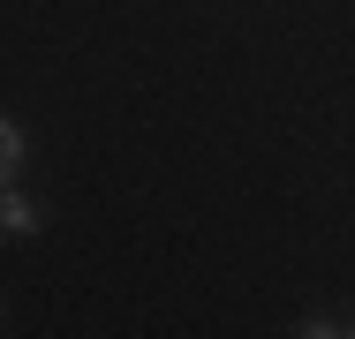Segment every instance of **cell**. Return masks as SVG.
Returning <instances> with one entry per match:
<instances>
[{
	"label": "cell",
	"instance_id": "1",
	"mask_svg": "<svg viewBox=\"0 0 355 339\" xmlns=\"http://www.w3.org/2000/svg\"><path fill=\"white\" fill-rule=\"evenodd\" d=\"M0 219H8V234H38V226H46V219H38V203L23 196V189H8V196H0Z\"/></svg>",
	"mask_w": 355,
	"mask_h": 339
},
{
	"label": "cell",
	"instance_id": "2",
	"mask_svg": "<svg viewBox=\"0 0 355 339\" xmlns=\"http://www.w3.org/2000/svg\"><path fill=\"white\" fill-rule=\"evenodd\" d=\"M0 166H8V174L23 166V121H0Z\"/></svg>",
	"mask_w": 355,
	"mask_h": 339
}]
</instances>
